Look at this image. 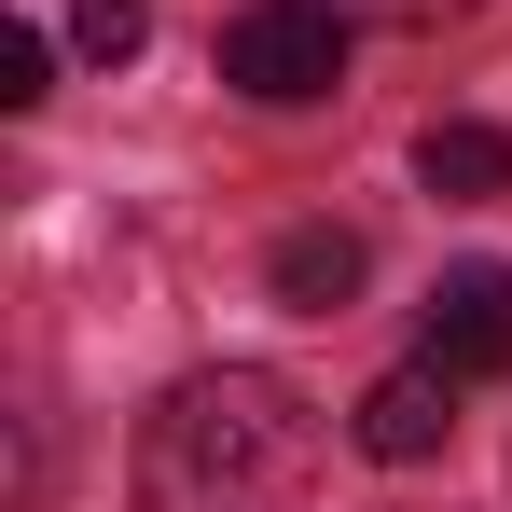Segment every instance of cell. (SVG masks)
I'll use <instances>...</instances> for the list:
<instances>
[{
    "label": "cell",
    "mask_w": 512,
    "mask_h": 512,
    "mask_svg": "<svg viewBox=\"0 0 512 512\" xmlns=\"http://www.w3.org/2000/svg\"><path fill=\"white\" fill-rule=\"evenodd\" d=\"M457 388H471V374H443V360H402V374H374V388H360V457H388V471H429V457L457 443Z\"/></svg>",
    "instance_id": "3957f363"
},
{
    "label": "cell",
    "mask_w": 512,
    "mask_h": 512,
    "mask_svg": "<svg viewBox=\"0 0 512 512\" xmlns=\"http://www.w3.org/2000/svg\"><path fill=\"white\" fill-rule=\"evenodd\" d=\"M139 512H319V416L291 374L208 360L139 416Z\"/></svg>",
    "instance_id": "6da1fadb"
},
{
    "label": "cell",
    "mask_w": 512,
    "mask_h": 512,
    "mask_svg": "<svg viewBox=\"0 0 512 512\" xmlns=\"http://www.w3.org/2000/svg\"><path fill=\"white\" fill-rule=\"evenodd\" d=\"M222 84L250 111H319L346 84V0H250L222 28Z\"/></svg>",
    "instance_id": "7a4b0ae2"
},
{
    "label": "cell",
    "mask_w": 512,
    "mask_h": 512,
    "mask_svg": "<svg viewBox=\"0 0 512 512\" xmlns=\"http://www.w3.org/2000/svg\"><path fill=\"white\" fill-rule=\"evenodd\" d=\"M416 180L443 194V208L512 194V125H471V111H457V125H429V139H416Z\"/></svg>",
    "instance_id": "5b68a950"
},
{
    "label": "cell",
    "mask_w": 512,
    "mask_h": 512,
    "mask_svg": "<svg viewBox=\"0 0 512 512\" xmlns=\"http://www.w3.org/2000/svg\"><path fill=\"white\" fill-rule=\"evenodd\" d=\"M429 360L443 374H512V263H457L429 291Z\"/></svg>",
    "instance_id": "277c9868"
},
{
    "label": "cell",
    "mask_w": 512,
    "mask_h": 512,
    "mask_svg": "<svg viewBox=\"0 0 512 512\" xmlns=\"http://www.w3.org/2000/svg\"><path fill=\"white\" fill-rule=\"evenodd\" d=\"M56 97V42L42 28H0V111H42Z\"/></svg>",
    "instance_id": "52a82bcc"
},
{
    "label": "cell",
    "mask_w": 512,
    "mask_h": 512,
    "mask_svg": "<svg viewBox=\"0 0 512 512\" xmlns=\"http://www.w3.org/2000/svg\"><path fill=\"white\" fill-rule=\"evenodd\" d=\"M70 42L84 56H139L153 42V0H70Z\"/></svg>",
    "instance_id": "ba28073f"
},
{
    "label": "cell",
    "mask_w": 512,
    "mask_h": 512,
    "mask_svg": "<svg viewBox=\"0 0 512 512\" xmlns=\"http://www.w3.org/2000/svg\"><path fill=\"white\" fill-rule=\"evenodd\" d=\"M263 277H277V305L333 319L346 291H360V236H346V222H305V236H277V263H263Z\"/></svg>",
    "instance_id": "8992f818"
},
{
    "label": "cell",
    "mask_w": 512,
    "mask_h": 512,
    "mask_svg": "<svg viewBox=\"0 0 512 512\" xmlns=\"http://www.w3.org/2000/svg\"><path fill=\"white\" fill-rule=\"evenodd\" d=\"M360 14H388V28H443V14H471V0H360Z\"/></svg>",
    "instance_id": "9c48e42d"
}]
</instances>
